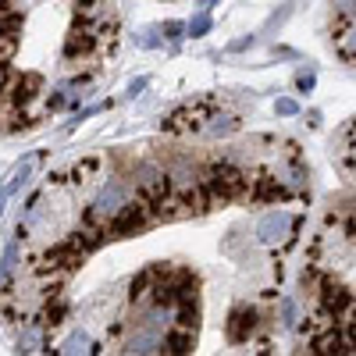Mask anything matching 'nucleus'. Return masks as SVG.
I'll use <instances>...</instances> for the list:
<instances>
[{"label":"nucleus","mask_w":356,"mask_h":356,"mask_svg":"<svg viewBox=\"0 0 356 356\" xmlns=\"http://www.w3.org/2000/svg\"><path fill=\"white\" fill-rule=\"evenodd\" d=\"M203 189L211 193V200H235L246 189V175L232 164H214L203 178Z\"/></svg>","instance_id":"f257e3e1"},{"label":"nucleus","mask_w":356,"mask_h":356,"mask_svg":"<svg viewBox=\"0 0 356 356\" xmlns=\"http://www.w3.org/2000/svg\"><path fill=\"white\" fill-rule=\"evenodd\" d=\"M125 200H129V186H125V182H107V186L93 196V203H89L86 221H89V225H107L118 211H122Z\"/></svg>","instance_id":"f03ea898"},{"label":"nucleus","mask_w":356,"mask_h":356,"mask_svg":"<svg viewBox=\"0 0 356 356\" xmlns=\"http://www.w3.org/2000/svg\"><path fill=\"white\" fill-rule=\"evenodd\" d=\"M292 228H296V218L289 211H271V214H264L260 225H257V243L267 246V250H275L292 235Z\"/></svg>","instance_id":"7ed1b4c3"},{"label":"nucleus","mask_w":356,"mask_h":356,"mask_svg":"<svg viewBox=\"0 0 356 356\" xmlns=\"http://www.w3.org/2000/svg\"><path fill=\"white\" fill-rule=\"evenodd\" d=\"M146 221H150V203L146 200H125L122 203V211H118L107 225H111V235H132V232H139V228H146Z\"/></svg>","instance_id":"20e7f679"},{"label":"nucleus","mask_w":356,"mask_h":356,"mask_svg":"<svg viewBox=\"0 0 356 356\" xmlns=\"http://www.w3.org/2000/svg\"><path fill=\"white\" fill-rule=\"evenodd\" d=\"M136 186L150 196V200H161V196L171 189V178H168V171L157 168V164H139V168H136Z\"/></svg>","instance_id":"39448f33"},{"label":"nucleus","mask_w":356,"mask_h":356,"mask_svg":"<svg viewBox=\"0 0 356 356\" xmlns=\"http://www.w3.org/2000/svg\"><path fill=\"white\" fill-rule=\"evenodd\" d=\"M125 353H164V332L136 324V332L125 339Z\"/></svg>","instance_id":"423d86ee"},{"label":"nucleus","mask_w":356,"mask_h":356,"mask_svg":"<svg viewBox=\"0 0 356 356\" xmlns=\"http://www.w3.org/2000/svg\"><path fill=\"white\" fill-rule=\"evenodd\" d=\"M253 332H257V310H250V307L232 310V317H228V342H250Z\"/></svg>","instance_id":"0eeeda50"},{"label":"nucleus","mask_w":356,"mask_h":356,"mask_svg":"<svg viewBox=\"0 0 356 356\" xmlns=\"http://www.w3.org/2000/svg\"><path fill=\"white\" fill-rule=\"evenodd\" d=\"M97 47V36H93V29L89 25H72V33H68V40H65V57L68 61H75V57H86L89 50Z\"/></svg>","instance_id":"6e6552de"},{"label":"nucleus","mask_w":356,"mask_h":356,"mask_svg":"<svg viewBox=\"0 0 356 356\" xmlns=\"http://www.w3.org/2000/svg\"><path fill=\"white\" fill-rule=\"evenodd\" d=\"M321 300H324V310H328V314H342V310H349L353 296H349V289L339 285V282H324V285H321Z\"/></svg>","instance_id":"1a4fd4ad"},{"label":"nucleus","mask_w":356,"mask_h":356,"mask_svg":"<svg viewBox=\"0 0 356 356\" xmlns=\"http://www.w3.org/2000/svg\"><path fill=\"white\" fill-rule=\"evenodd\" d=\"M200 132H203L207 139H221V136H232V132H239V118H235V114H211V118H203Z\"/></svg>","instance_id":"9d476101"},{"label":"nucleus","mask_w":356,"mask_h":356,"mask_svg":"<svg viewBox=\"0 0 356 356\" xmlns=\"http://www.w3.org/2000/svg\"><path fill=\"white\" fill-rule=\"evenodd\" d=\"M18 353H50L47 349V324H29L18 335Z\"/></svg>","instance_id":"9b49d317"},{"label":"nucleus","mask_w":356,"mask_h":356,"mask_svg":"<svg viewBox=\"0 0 356 356\" xmlns=\"http://www.w3.org/2000/svg\"><path fill=\"white\" fill-rule=\"evenodd\" d=\"M33 171H36V154H29V157L18 164V171H15V178H11V186H4L8 196H18L29 182H33Z\"/></svg>","instance_id":"f8f14e48"},{"label":"nucleus","mask_w":356,"mask_h":356,"mask_svg":"<svg viewBox=\"0 0 356 356\" xmlns=\"http://www.w3.org/2000/svg\"><path fill=\"white\" fill-rule=\"evenodd\" d=\"M182 332H164V353H189L193 349V328L178 324Z\"/></svg>","instance_id":"ddd939ff"},{"label":"nucleus","mask_w":356,"mask_h":356,"mask_svg":"<svg viewBox=\"0 0 356 356\" xmlns=\"http://www.w3.org/2000/svg\"><path fill=\"white\" fill-rule=\"evenodd\" d=\"M57 353H100V346L89 339L86 332H72V335L61 342V349H57Z\"/></svg>","instance_id":"4468645a"},{"label":"nucleus","mask_w":356,"mask_h":356,"mask_svg":"<svg viewBox=\"0 0 356 356\" xmlns=\"http://www.w3.org/2000/svg\"><path fill=\"white\" fill-rule=\"evenodd\" d=\"M211 11H200V15H193L189 22H186V36H193V40H203L207 33H211Z\"/></svg>","instance_id":"2eb2a0df"},{"label":"nucleus","mask_w":356,"mask_h":356,"mask_svg":"<svg viewBox=\"0 0 356 356\" xmlns=\"http://www.w3.org/2000/svg\"><path fill=\"white\" fill-rule=\"evenodd\" d=\"M314 353H349L346 349V339L339 332H324L317 342H314Z\"/></svg>","instance_id":"dca6fc26"},{"label":"nucleus","mask_w":356,"mask_h":356,"mask_svg":"<svg viewBox=\"0 0 356 356\" xmlns=\"http://www.w3.org/2000/svg\"><path fill=\"white\" fill-rule=\"evenodd\" d=\"M136 47H143V50H157V47H161V25H146V29H139V33H136Z\"/></svg>","instance_id":"f3484780"},{"label":"nucleus","mask_w":356,"mask_h":356,"mask_svg":"<svg viewBox=\"0 0 356 356\" xmlns=\"http://www.w3.org/2000/svg\"><path fill=\"white\" fill-rule=\"evenodd\" d=\"M33 86H40V79L36 75H25V82H18L15 89H11V100L22 107V104H29V100H33Z\"/></svg>","instance_id":"a211bd4d"},{"label":"nucleus","mask_w":356,"mask_h":356,"mask_svg":"<svg viewBox=\"0 0 356 356\" xmlns=\"http://www.w3.org/2000/svg\"><path fill=\"white\" fill-rule=\"evenodd\" d=\"M278 314H282V324H285V328H296V321H300V307H296L292 296H285V300L278 303Z\"/></svg>","instance_id":"6ab92c4d"},{"label":"nucleus","mask_w":356,"mask_h":356,"mask_svg":"<svg viewBox=\"0 0 356 356\" xmlns=\"http://www.w3.org/2000/svg\"><path fill=\"white\" fill-rule=\"evenodd\" d=\"M282 186L303 189V186H307V171H303V168H285V171H282Z\"/></svg>","instance_id":"aec40b11"},{"label":"nucleus","mask_w":356,"mask_h":356,"mask_svg":"<svg viewBox=\"0 0 356 356\" xmlns=\"http://www.w3.org/2000/svg\"><path fill=\"white\" fill-rule=\"evenodd\" d=\"M161 33H164V40H171V43L178 47V43L186 40V22H164Z\"/></svg>","instance_id":"412c9836"},{"label":"nucleus","mask_w":356,"mask_h":356,"mask_svg":"<svg viewBox=\"0 0 356 356\" xmlns=\"http://www.w3.org/2000/svg\"><path fill=\"white\" fill-rule=\"evenodd\" d=\"M15 271H18V243H11L4 250V264H0V275H4V278H11Z\"/></svg>","instance_id":"4be33fe9"},{"label":"nucleus","mask_w":356,"mask_h":356,"mask_svg":"<svg viewBox=\"0 0 356 356\" xmlns=\"http://www.w3.org/2000/svg\"><path fill=\"white\" fill-rule=\"evenodd\" d=\"M314 86H317V75H314L310 68H303L300 75H296V89H300V93H310Z\"/></svg>","instance_id":"5701e85b"},{"label":"nucleus","mask_w":356,"mask_h":356,"mask_svg":"<svg viewBox=\"0 0 356 356\" xmlns=\"http://www.w3.org/2000/svg\"><path fill=\"white\" fill-rule=\"evenodd\" d=\"M275 111H278L282 118H296V114H300V104H296V100H289V97H282V100L275 104Z\"/></svg>","instance_id":"b1692460"},{"label":"nucleus","mask_w":356,"mask_h":356,"mask_svg":"<svg viewBox=\"0 0 356 356\" xmlns=\"http://www.w3.org/2000/svg\"><path fill=\"white\" fill-rule=\"evenodd\" d=\"M342 50H346V54H356V25H353L349 33L342 36Z\"/></svg>","instance_id":"393cba45"},{"label":"nucleus","mask_w":356,"mask_h":356,"mask_svg":"<svg viewBox=\"0 0 356 356\" xmlns=\"http://www.w3.org/2000/svg\"><path fill=\"white\" fill-rule=\"evenodd\" d=\"M253 43H257V40H253V36H243V40H235V43H232V47H228V50H232V54H243V50H250V47H253Z\"/></svg>","instance_id":"a878e982"},{"label":"nucleus","mask_w":356,"mask_h":356,"mask_svg":"<svg viewBox=\"0 0 356 356\" xmlns=\"http://www.w3.org/2000/svg\"><path fill=\"white\" fill-rule=\"evenodd\" d=\"M146 86H150V79H136V82H129V97H139Z\"/></svg>","instance_id":"bb28decb"},{"label":"nucleus","mask_w":356,"mask_h":356,"mask_svg":"<svg viewBox=\"0 0 356 356\" xmlns=\"http://www.w3.org/2000/svg\"><path fill=\"white\" fill-rule=\"evenodd\" d=\"M349 342H356V310H353V317H349Z\"/></svg>","instance_id":"cd10ccee"},{"label":"nucleus","mask_w":356,"mask_h":356,"mask_svg":"<svg viewBox=\"0 0 356 356\" xmlns=\"http://www.w3.org/2000/svg\"><path fill=\"white\" fill-rule=\"evenodd\" d=\"M214 4H221V0H200V11H211Z\"/></svg>","instance_id":"c85d7f7f"},{"label":"nucleus","mask_w":356,"mask_h":356,"mask_svg":"<svg viewBox=\"0 0 356 356\" xmlns=\"http://www.w3.org/2000/svg\"><path fill=\"white\" fill-rule=\"evenodd\" d=\"M75 8H82V11H93V0H75Z\"/></svg>","instance_id":"c756f323"}]
</instances>
